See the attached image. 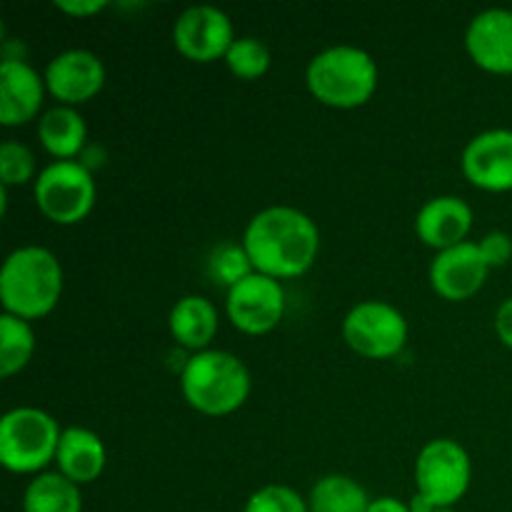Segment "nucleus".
Instances as JSON below:
<instances>
[{
  "instance_id": "nucleus-12",
  "label": "nucleus",
  "mask_w": 512,
  "mask_h": 512,
  "mask_svg": "<svg viewBox=\"0 0 512 512\" xmlns=\"http://www.w3.org/2000/svg\"><path fill=\"white\" fill-rule=\"evenodd\" d=\"M463 173L488 193L512 190V130L495 128L475 135L463 150Z\"/></svg>"
},
{
  "instance_id": "nucleus-21",
  "label": "nucleus",
  "mask_w": 512,
  "mask_h": 512,
  "mask_svg": "<svg viewBox=\"0 0 512 512\" xmlns=\"http://www.w3.org/2000/svg\"><path fill=\"white\" fill-rule=\"evenodd\" d=\"M370 503L368 490L348 475H325L308 498L310 512H368Z\"/></svg>"
},
{
  "instance_id": "nucleus-19",
  "label": "nucleus",
  "mask_w": 512,
  "mask_h": 512,
  "mask_svg": "<svg viewBox=\"0 0 512 512\" xmlns=\"http://www.w3.org/2000/svg\"><path fill=\"white\" fill-rule=\"evenodd\" d=\"M85 135L83 115L70 105H55L38 120L40 143L55 160H73L83 150Z\"/></svg>"
},
{
  "instance_id": "nucleus-24",
  "label": "nucleus",
  "mask_w": 512,
  "mask_h": 512,
  "mask_svg": "<svg viewBox=\"0 0 512 512\" xmlns=\"http://www.w3.org/2000/svg\"><path fill=\"white\" fill-rule=\"evenodd\" d=\"M270 60L273 58H270L268 45L263 40L253 38V35L235 38L228 55H225V65L240 80H255L260 75H265L270 68Z\"/></svg>"
},
{
  "instance_id": "nucleus-22",
  "label": "nucleus",
  "mask_w": 512,
  "mask_h": 512,
  "mask_svg": "<svg viewBox=\"0 0 512 512\" xmlns=\"http://www.w3.org/2000/svg\"><path fill=\"white\" fill-rule=\"evenodd\" d=\"M35 353V333L28 320L3 313L0 318V375L13 378Z\"/></svg>"
},
{
  "instance_id": "nucleus-27",
  "label": "nucleus",
  "mask_w": 512,
  "mask_h": 512,
  "mask_svg": "<svg viewBox=\"0 0 512 512\" xmlns=\"http://www.w3.org/2000/svg\"><path fill=\"white\" fill-rule=\"evenodd\" d=\"M478 245H480V253H483L485 263L490 265V270L503 268V265L510 263L512 238L508 233H500V230H495V233L485 235Z\"/></svg>"
},
{
  "instance_id": "nucleus-10",
  "label": "nucleus",
  "mask_w": 512,
  "mask_h": 512,
  "mask_svg": "<svg viewBox=\"0 0 512 512\" xmlns=\"http://www.w3.org/2000/svg\"><path fill=\"white\" fill-rule=\"evenodd\" d=\"M235 40L233 20L215 5H193L175 18L173 43L188 60L213 63L225 60Z\"/></svg>"
},
{
  "instance_id": "nucleus-3",
  "label": "nucleus",
  "mask_w": 512,
  "mask_h": 512,
  "mask_svg": "<svg viewBox=\"0 0 512 512\" xmlns=\"http://www.w3.org/2000/svg\"><path fill=\"white\" fill-rule=\"evenodd\" d=\"M308 90L328 108L353 110L368 103L378 90V63L355 45H333L315 55L305 70Z\"/></svg>"
},
{
  "instance_id": "nucleus-7",
  "label": "nucleus",
  "mask_w": 512,
  "mask_h": 512,
  "mask_svg": "<svg viewBox=\"0 0 512 512\" xmlns=\"http://www.w3.org/2000/svg\"><path fill=\"white\" fill-rule=\"evenodd\" d=\"M473 465L468 450L450 438L430 440L415 460V485L418 495L438 510L453 508L470 488Z\"/></svg>"
},
{
  "instance_id": "nucleus-8",
  "label": "nucleus",
  "mask_w": 512,
  "mask_h": 512,
  "mask_svg": "<svg viewBox=\"0 0 512 512\" xmlns=\"http://www.w3.org/2000/svg\"><path fill=\"white\" fill-rule=\"evenodd\" d=\"M343 338L363 358L388 360L408 343V320L395 305L365 300L345 315Z\"/></svg>"
},
{
  "instance_id": "nucleus-11",
  "label": "nucleus",
  "mask_w": 512,
  "mask_h": 512,
  "mask_svg": "<svg viewBox=\"0 0 512 512\" xmlns=\"http://www.w3.org/2000/svg\"><path fill=\"white\" fill-rule=\"evenodd\" d=\"M43 78L45 88L50 90L55 100H60V105L75 108L80 103H88L103 90L105 65L90 50L73 48L55 55L45 68Z\"/></svg>"
},
{
  "instance_id": "nucleus-9",
  "label": "nucleus",
  "mask_w": 512,
  "mask_h": 512,
  "mask_svg": "<svg viewBox=\"0 0 512 512\" xmlns=\"http://www.w3.org/2000/svg\"><path fill=\"white\" fill-rule=\"evenodd\" d=\"M228 318L240 333L265 335L278 328L285 315V290L280 280L253 273L228 290Z\"/></svg>"
},
{
  "instance_id": "nucleus-4",
  "label": "nucleus",
  "mask_w": 512,
  "mask_h": 512,
  "mask_svg": "<svg viewBox=\"0 0 512 512\" xmlns=\"http://www.w3.org/2000/svg\"><path fill=\"white\" fill-rule=\"evenodd\" d=\"M180 390L190 408L210 418H223L248 400L250 373L233 353L200 350L183 365Z\"/></svg>"
},
{
  "instance_id": "nucleus-6",
  "label": "nucleus",
  "mask_w": 512,
  "mask_h": 512,
  "mask_svg": "<svg viewBox=\"0 0 512 512\" xmlns=\"http://www.w3.org/2000/svg\"><path fill=\"white\" fill-rule=\"evenodd\" d=\"M35 205L58 225H75L90 215L95 205V180L83 163L55 160L40 170L33 185Z\"/></svg>"
},
{
  "instance_id": "nucleus-29",
  "label": "nucleus",
  "mask_w": 512,
  "mask_h": 512,
  "mask_svg": "<svg viewBox=\"0 0 512 512\" xmlns=\"http://www.w3.org/2000/svg\"><path fill=\"white\" fill-rule=\"evenodd\" d=\"M495 333L503 340V345H508L512 350V298L505 300L498 313H495Z\"/></svg>"
},
{
  "instance_id": "nucleus-25",
  "label": "nucleus",
  "mask_w": 512,
  "mask_h": 512,
  "mask_svg": "<svg viewBox=\"0 0 512 512\" xmlns=\"http://www.w3.org/2000/svg\"><path fill=\"white\" fill-rule=\"evenodd\" d=\"M0 180L3 188L35 180V155L18 140H5L0 145Z\"/></svg>"
},
{
  "instance_id": "nucleus-2",
  "label": "nucleus",
  "mask_w": 512,
  "mask_h": 512,
  "mask_svg": "<svg viewBox=\"0 0 512 512\" xmlns=\"http://www.w3.org/2000/svg\"><path fill=\"white\" fill-rule=\"evenodd\" d=\"M63 295L60 260L40 245H23L5 258L0 270V300L8 315L45 318Z\"/></svg>"
},
{
  "instance_id": "nucleus-18",
  "label": "nucleus",
  "mask_w": 512,
  "mask_h": 512,
  "mask_svg": "<svg viewBox=\"0 0 512 512\" xmlns=\"http://www.w3.org/2000/svg\"><path fill=\"white\" fill-rule=\"evenodd\" d=\"M170 333L183 348L208 350L218 333V310L203 295H185L170 310Z\"/></svg>"
},
{
  "instance_id": "nucleus-32",
  "label": "nucleus",
  "mask_w": 512,
  "mask_h": 512,
  "mask_svg": "<svg viewBox=\"0 0 512 512\" xmlns=\"http://www.w3.org/2000/svg\"><path fill=\"white\" fill-rule=\"evenodd\" d=\"M435 512H455L453 508H443V510H435Z\"/></svg>"
},
{
  "instance_id": "nucleus-20",
  "label": "nucleus",
  "mask_w": 512,
  "mask_h": 512,
  "mask_svg": "<svg viewBox=\"0 0 512 512\" xmlns=\"http://www.w3.org/2000/svg\"><path fill=\"white\" fill-rule=\"evenodd\" d=\"M23 512H83L80 485L63 473H40L28 483Z\"/></svg>"
},
{
  "instance_id": "nucleus-23",
  "label": "nucleus",
  "mask_w": 512,
  "mask_h": 512,
  "mask_svg": "<svg viewBox=\"0 0 512 512\" xmlns=\"http://www.w3.org/2000/svg\"><path fill=\"white\" fill-rule=\"evenodd\" d=\"M208 273L210 278L218 285L225 288H233L240 280H245L248 275L255 273L253 263H250L248 250L243 248V243H220L210 250L208 255Z\"/></svg>"
},
{
  "instance_id": "nucleus-14",
  "label": "nucleus",
  "mask_w": 512,
  "mask_h": 512,
  "mask_svg": "<svg viewBox=\"0 0 512 512\" xmlns=\"http://www.w3.org/2000/svg\"><path fill=\"white\" fill-rule=\"evenodd\" d=\"M465 50L478 68L495 75L512 73V10L488 8L470 20Z\"/></svg>"
},
{
  "instance_id": "nucleus-15",
  "label": "nucleus",
  "mask_w": 512,
  "mask_h": 512,
  "mask_svg": "<svg viewBox=\"0 0 512 512\" xmlns=\"http://www.w3.org/2000/svg\"><path fill=\"white\" fill-rule=\"evenodd\" d=\"M45 78L20 58H5L0 65V123L5 128L25 125L40 113Z\"/></svg>"
},
{
  "instance_id": "nucleus-13",
  "label": "nucleus",
  "mask_w": 512,
  "mask_h": 512,
  "mask_svg": "<svg viewBox=\"0 0 512 512\" xmlns=\"http://www.w3.org/2000/svg\"><path fill=\"white\" fill-rule=\"evenodd\" d=\"M490 265L485 263L478 243H460L455 248L440 250L430 265V285L445 300H468L485 285Z\"/></svg>"
},
{
  "instance_id": "nucleus-16",
  "label": "nucleus",
  "mask_w": 512,
  "mask_h": 512,
  "mask_svg": "<svg viewBox=\"0 0 512 512\" xmlns=\"http://www.w3.org/2000/svg\"><path fill=\"white\" fill-rule=\"evenodd\" d=\"M470 228H473V210L455 195H440V198L428 200L415 218L418 238L438 253L465 243Z\"/></svg>"
},
{
  "instance_id": "nucleus-26",
  "label": "nucleus",
  "mask_w": 512,
  "mask_h": 512,
  "mask_svg": "<svg viewBox=\"0 0 512 512\" xmlns=\"http://www.w3.org/2000/svg\"><path fill=\"white\" fill-rule=\"evenodd\" d=\"M243 512H310V508L298 490L288 485H265L250 495Z\"/></svg>"
},
{
  "instance_id": "nucleus-30",
  "label": "nucleus",
  "mask_w": 512,
  "mask_h": 512,
  "mask_svg": "<svg viewBox=\"0 0 512 512\" xmlns=\"http://www.w3.org/2000/svg\"><path fill=\"white\" fill-rule=\"evenodd\" d=\"M368 512H410V505L400 503L398 498H390V495H383V498H375L370 503Z\"/></svg>"
},
{
  "instance_id": "nucleus-28",
  "label": "nucleus",
  "mask_w": 512,
  "mask_h": 512,
  "mask_svg": "<svg viewBox=\"0 0 512 512\" xmlns=\"http://www.w3.org/2000/svg\"><path fill=\"white\" fill-rule=\"evenodd\" d=\"M105 5L108 3H103V0H58L55 8L65 15H73V18H90V15L105 10Z\"/></svg>"
},
{
  "instance_id": "nucleus-5",
  "label": "nucleus",
  "mask_w": 512,
  "mask_h": 512,
  "mask_svg": "<svg viewBox=\"0 0 512 512\" xmlns=\"http://www.w3.org/2000/svg\"><path fill=\"white\" fill-rule=\"evenodd\" d=\"M58 420L40 408H13L0 420V463L18 475H33L48 468L58 455Z\"/></svg>"
},
{
  "instance_id": "nucleus-17",
  "label": "nucleus",
  "mask_w": 512,
  "mask_h": 512,
  "mask_svg": "<svg viewBox=\"0 0 512 512\" xmlns=\"http://www.w3.org/2000/svg\"><path fill=\"white\" fill-rule=\"evenodd\" d=\"M58 473L73 480L75 485H88L103 475L108 453L98 433L88 428H65L60 435L58 455Z\"/></svg>"
},
{
  "instance_id": "nucleus-31",
  "label": "nucleus",
  "mask_w": 512,
  "mask_h": 512,
  "mask_svg": "<svg viewBox=\"0 0 512 512\" xmlns=\"http://www.w3.org/2000/svg\"><path fill=\"white\" fill-rule=\"evenodd\" d=\"M435 510H438V508H435L430 500H425L423 495L415 493L413 500H410V512H435Z\"/></svg>"
},
{
  "instance_id": "nucleus-1",
  "label": "nucleus",
  "mask_w": 512,
  "mask_h": 512,
  "mask_svg": "<svg viewBox=\"0 0 512 512\" xmlns=\"http://www.w3.org/2000/svg\"><path fill=\"white\" fill-rule=\"evenodd\" d=\"M255 273L275 280L308 273L320 253V230L310 215L290 205H273L253 215L243 235Z\"/></svg>"
}]
</instances>
